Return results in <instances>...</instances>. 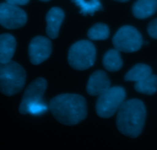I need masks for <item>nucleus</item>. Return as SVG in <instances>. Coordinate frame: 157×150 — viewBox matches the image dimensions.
<instances>
[{
  "label": "nucleus",
  "mask_w": 157,
  "mask_h": 150,
  "mask_svg": "<svg viewBox=\"0 0 157 150\" xmlns=\"http://www.w3.org/2000/svg\"><path fill=\"white\" fill-rule=\"evenodd\" d=\"M48 110L49 108H48L47 105L43 102V100H41L39 102L30 104L27 110V114L29 113V114L34 115V116H38V115H42L45 113L46 111H48Z\"/></svg>",
  "instance_id": "19"
},
{
  "label": "nucleus",
  "mask_w": 157,
  "mask_h": 150,
  "mask_svg": "<svg viewBox=\"0 0 157 150\" xmlns=\"http://www.w3.org/2000/svg\"><path fill=\"white\" fill-rule=\"evenodd\" d=\"M40 1H42V2H49L50 0H40Z\"/></svg>",
  "instance_id": "23"
},
{
  "label": "nucleus",
  "mask_w": 157,
  "mask_h": 150,
  "mask_svg": "<svg viewBox=\"0 0 157 150\" xmlns=\"http://www.w3.org/2000/svg\"><path fill=\"white\" fill-rule=\"evenodd\" d=\"M103 66L109 72L119 71L123 66V60L120 51L117 49H110L104 55L102 60Z\"/></svg>",
  "instance_id": "14"
},
{
  "label": "nucleus",
  "mask_w": 157,
  "mask_h": 150,
  "mask_svg": "<svg viewBox=\"0 0 157 150\" xmlns=\"http://www.w3.org/2000/svg\"><path fill=\"white\" fill-rule=\"evenodd\" d=\"M80 8V13L83 15H93L96 12L102 10L100 0H72Z\"/></svg>",
  "instance_id": "17"
},
{
  "label": "nucleus",
  "mask_w": 157,
  "mask_h": 150,
  "mask_svg": "<svg viewBox=\"0 0 157 150\" xmlns=\"http://www.w3.org/2000/svg\"><path fill=\"white\" fill-rule=\"evenodd\" d=\"M110 88V81L105 72L98 70L93 72L89 79L86 86L88 94L93 96H99Z\"/></svg>",
  "instance_id": "10"
},
{
  "label": "nucleus",
  "mask_w": 157,
  "mask_h": 150,
  "mask_svg": "<svg viewBox=\"0 0 157 150\" xmlns=\"http://www.w3.org/2000/svg\"><path fill=\"white\" fill-rule=\"evenodd\" d=\"M126 92L120 86L109 88L99 95L96 102V113L99 117H112L124 102Z\"/></svg>",
  "instance_id": "5"
},
{
  "label": "nucleus",
  "mask_w": 157,
  "mask_h": 150,
  "mask_svg": "<svg viewBox=\"0 0 157 150\" xmlns=\"http://www.w3.org/2000/svg\"><path fill=\"white\" fill-rule=\"evenodd\" d=\"M147 31L151 37L157 39V19H155L154 20H152L149 24Z\"/></svg>",
  "instance_id": "20"
},
{
  "label": "nucleus",
  "mask_w": 157,
  "mask_h": 150,
  "mask_svg": "<svg viewBox=\"0 0 157 150\" xmlns=\"http://www.w3.org/2000/svg\"><path fill=\"white\" fill-rule=\"evenodd\" d=\"M152 74V69L145 64H137L125 75L126 81L139 82Z\"/></svg>",
  "instance_id": "16"
},
{
  "label": "nucleus",
  "mask_w": 157,
  "mask_h": 150,
  "mask_svg": "<svg viewBox=\"0 0 157 150\" xmlns=\"http://www.w3.org/2000/svg\"><path fill=\"white\" fill-rule=\"evenodd\" d=\"M96 50L95 45L87 40L75 42L70 47L68 61L71 67L76 70H86L94 65Z\"/></svg>",
  "instance_id": "4"
},
{
  "label": "nucleus",
  "mask_w": 157,
  "mask_h": 150,
  "mask_svg": "<svg viewBox=\"0 0 157 150\" xmlns=\"http://www.w3.org/2000/svg\"><path fill=\"white\" fill-rule=\"evenodd\" d=\"M109 36L108 25L103 23H97L92 26L88 31V37L91 40H105Z\"/></svg>",
  "instance_id": "18"
},
{
  "label": "nucleus",
  "mask_w": 157,
  "mask_h": 150,
  "mask_svg": "<svg viewBox=\"0 0 157 150\" xmlns=\"http://www.w3.org/2000/svg\"><path fill=\"white\" fill-rule=\"evenodd\" d=\"M49 109L57 121L66 125H76L87 115L86 100L77 94H61L52 98Z\"/></svg>",
  "instance_id": "1"
},
{
  "label": "nucleus",
  "mask_w": 157,
  "mask_h": 150,
  "mask_svg": "<svg viewBox=\"0 0 157 150\" xmlns=\"http://www.w3.org/2000/svg\"><path fill=\"white\" fill-rule=\"evenodd\" d=\"M47 87V82L43 78H38L33 82L25 89L19 106V113L27 114V110L30 104L43 100V96Z\"/></svg>",
  "instance_id": "8"
},
{
  "label": "nucleus",
  "mask_w": 157,
  "mask_h": 150,
  "mask_svg": "<svg viewBox=\"0 0 157 150\" xmlns=\"http://www.w3.org/2000/svg\"><path fill=\"white\" fill-rule=\"evenodd\" d=\"M157 11V0H137L132 6V13L137 19H146Z\"/></svg>",
  "instance_id": "13"
},
{
  "label": "nucleus",
  "mask_w": 157,
  "mask_h": 150,
  "mask_svg": "<svg viewBox=\"0 0 157 150\" xmlns=\"http://www.w3.org/2000/svg\"><path fill=\"white\" fill-rule=\"evenodd\" d=\"M52 53V43L48 38L36 36L29 45V56L33 65H39L48 60Z\"/></svg>",
  "instance_id": "9"
},
{
  "label": "nucleus",
  "mask_w": 157,
  "mask_h": 150,
  "mask_svg": "<svg viewBox=\"0 0 157 150\" xmlns=\"http://www.w3.org/2000/svg\"><path fill=\"white\" fill-rule=\"evenodd\" d=\"M26 74L17 63H0V92L7 96L19 93L23 89Z\"/></svg>",
  "instance_id": "3"
},
{
  "label": "nucleus",
  "mask_w": 157,
  "mask_h": 150,
  "mask_svg": "<svg viewBox=\"0 0 157 150\" xmlns=\"http://www.w3.org/2000/svg\"><path fill=\"white\" fill-rule=\"evenodd\" d=\"M6 2L10 4H13V5H16V6H24L26 5L29 2V0H6Z\"/></svg>",
  "instance_id": "21"
},
{
  "label": "nucleus",
  "mask_w": 157,
  "mask_h": 150,
  "mask_svg": "<svg viewBox=\"0 0 157 150\" xmlns=\"http://www.w3.org/2000/svg\"><path fill=\"white\" fill-rule=\"evenodd\" d=\"M134 87L140 93L153 95L157 91V75L151 74L146 78L136 82Z\"/></svg>",
  "instance_id": "15"
},
{
  "label": "nucleus",
  "mask_w": 157,
  "mask_h": 150,
  "mask_svg": "<svg viewBox=\"0 0 157 150\" xmlns=\"http://www.w3.org/2000/svg\"><path fill=\"white\" fill-rule=\"evenodd\" d=\"M146 117L143 102L137 98L123 102L118 110L116 125L125 136L136 138L141 134Z\"/></svg>",
  "instance_id": "2"
},
{
  "label": "nucleus",
  "mask_w": 157,
  "mask_h": 150,
  "mask_svg": "<svg viewBox=\"0 0 157 150\" xmlns=\"http://www.w3.org/2000/svg\"><path fill=\"white\" fill-rule=\"evenodd\" d=\"M115 48L120 52H136L143 43L140 32L131 25H125L118 30L113 39Z\"/></svg>",
  "instance_id": "6"
},
{
  "label": "nucleus",
  "mask_w": 157,
  "mask_h": 150,
  "mask_svg": "<svg viewBox=\"0 0 157 150\" xmlns=\"http://www.w3.org/2000/svg\"><path fill=\"white\" fill-rule=\"evenodd\" d=\"M27 22V15L18 6L8 2L0 3V25L9 29L23 26Z\"/></svg>",
  "instance_id": "7"
},
{
  "label": "nucleus",
  "mask_w": 157,
  "mask_h": 150,
  "mask_svg": "<svg viewBox=\"0 0 157 150\" xmlns=\"http://www.w3.org/2000/svg\"><path fill=\"white\" fill-rule=\"evenodd\" d=\"M115 1H117V2H126L129 1V0H115Z\"/></svg>",
  "instance_id": "22"
},
{
  "label": "nucleus",
  "mask_w": 157,
  "mask_h": 150,
  "mask_svg": "<svg viewBox=\"0 0 157 150\" xmlns=\"http://www.w3.org/2000/svg\"><path fill=\"white\" fill-rule=\"evenodd\" d=\"M64 12L58 7H53L46 15V34L50 39L58 37L60 27L64 19Z\"/></svg>",
  "instance_id": "11"
},
{
  "label": "nucleus",
  "mask_w": 157,
  "mask_h": 150,
  "mask_svg": "<svg viewBox=\"0 0 157 150\" xmlns=\"http://www.w3.org/2000/svg\"><path fill=\"white\" fill-rule=\"evenodd\" d=\"M16 48V41L13 36L9 33L0 35V63L11 61Z\"/></svg>",
  "instance_id": "12"
}]
</instances>
